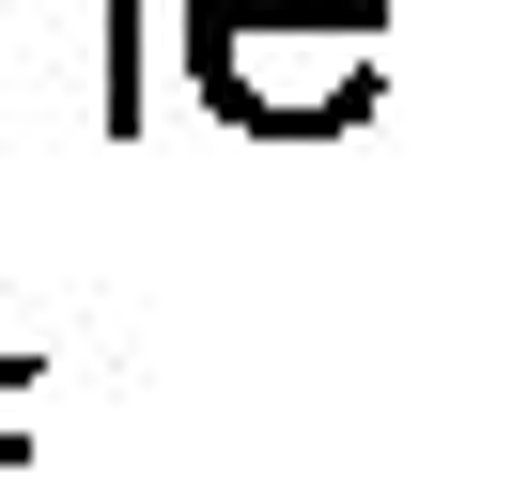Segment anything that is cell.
I'll list each match as a JSON object with an SVG mask.
<instances>
[{"label": "cell", "instance_id": "1", "mask_svg": "<svg viewBox=\"0 0 512 481\" xmlns=\"http://www.w3.org/2000/svg\"><path fill=\"white\" fill-rule=\"evenodd\" d=\"M187 63L233 125L264 140H326L373 109L388 63V0H187Z\"/></svg>", "mask_w": 512, "mask_h": 481}, {"label": "cell", "instance_id": "2", "mask_svg": "<svg viewBox=\"0 0 512 481\" xmlns=\"http://www.w3.org/2000/svg\"><path fill=\"white\" fill-rule=\"evenodd\" d=\"M0 109H140V0H0Z\"/></svg>", "mask_w": 512, "mask_h": 481}]
</instances>
